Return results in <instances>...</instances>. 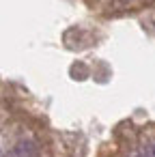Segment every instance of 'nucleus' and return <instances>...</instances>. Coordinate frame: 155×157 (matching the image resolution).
<instances>
[{"label":"nucleus","mask_w":155,"mask_h":157,"mask_svg":"<svg viewBox=\"0 0 155 157\" xmlns=\"http://www.w3.org/2000/svg\"><path fill=\"white\" fill-rule=\"evenodd\" d=\"M136 157H146V155H136Z\"/></svg>","instance_id":"obj_2"},{"label":"nucleus","mask_w":155,"mask_h":157,"mask_svg":"<svg viewBox=\"0 0 155 157\" xmlns=\"http://www.w3.org/2000/svg\"><path fill=\"white\" fill-rule=\"evenodd\" d=\"M144 155H146V157H155V142L146 146V153H144Z\"/></svg>","instance_id":"obj_1"}]
</instances>
